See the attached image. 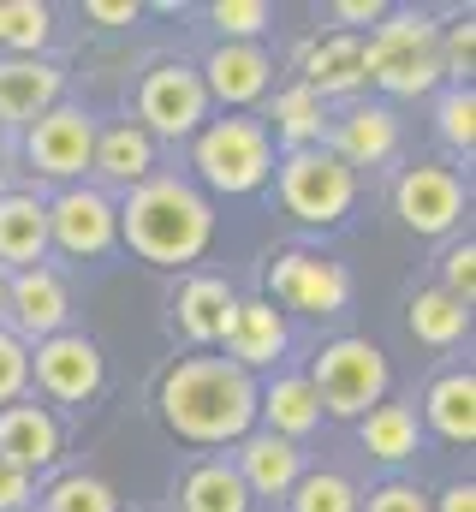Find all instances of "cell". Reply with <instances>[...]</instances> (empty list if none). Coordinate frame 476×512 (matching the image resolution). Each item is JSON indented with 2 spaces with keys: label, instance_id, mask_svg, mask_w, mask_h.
Segmentation results:
<instances>
[{
  "label": "cell",
  "instance_id": "1",
  "mask_svg": "<svg viewBox=\"0 0 476 512\" xmlns=\"http://www.w3.org/2000/svg\"><path fill=\"white\" fill-rule=\"evenodd\" d=\"M161 417L173 423V435L185 441H238L256 417V387L250 370H238L233 358H191L161 382Z\"/></svg>",
  "mask_w": 476,
  "mask_h": 512
},
{
  "label": "cell",
  "instance_id": "2",
  "mask_svg": "<svg viewBox=\"0 0 476 512\" xmlns=\"http://www.w3.org/2000/svg\"><path fill=\"white\" fill-rule=\"evenodd\" d=\"M114 221H119V233H125V245L143 262H161V268L197 262L203 245H209V233H215L209 203L185 179H143Z\"/></svg>",
  "mask_w": 476,
  "mask_h": 512
},
{
  "label": "cell",
  "instance_id": "3",
  "mask_svg": "<svg viewBox=\"0 0 476 512\" xmlns=\"http://www.w3.org/2000/svg\"><path fill=\"white\" fill-rule=\"evenodd\" d=\"M441 72H447V60H441V30H435L429 18H417V12L387 18V24L375 30V42L363 48V78H375V84L393 90V96H423V90L441 84Z\"/></svg>",
  "mask_w": 476,
  "mask_h": 512
},
{
  "label": "cell",
  "instance_id": "4",
  "mask_svg": "<svg viewBox=\"0 0 476 512\" xmlns=\"http://www.w3.org/2000/svg\"><path fill=\"white\" fill-rule=\"evenodd\" d=\"M280 197H286V209L298 221L328 227V221H340L352 209L357 179L334 149H292V161L280 167Z\"/></svg>",
  "mask_w": 476,
  "mask_h": 512
},
{
  "label": "cell",
  "instance_id": "5",
  "mask_svg": "<svg viewBox=\"0 0 476 512\" xmlns=\"http://www.w3.org/2000/svg\"><path fill=\"white\" fill-rule=\"evenodd\" d=\"M316 405H328L334 417H363L381 393H387V358L369 340H334L316 358Z\"/></svg>",
  "mask_w": 476,
  "mask_h": 512
},
{
  "label": "cell",
  "instance_id": "6",
  "mask_svg": "<svg viewBox=\"0 0 476 512\" xmlns=\"http://www.w3.org/2000/svg\"><path fill=\"white\" fill-rule=\"evenodd\" d=\"M268 167H274L268 161V131L256 120H221V126H209L197 137V173L227 197L256 191L268 179Z\"/></svg>",
  "mask_w": 476,
  "mask_h": 512
},
{
  "label": "cell",
  "instance_id": "7",
  "mask_svg": "<svg viewBox=\"0 0 476 512\" xmlns=\"http://www.w3.org/2000/svg\"><path fill=\"white\" fill-rule=\"evenodd\" d=\"M137 108H143V120H149L155 131H167V137H185V131L203 126L209 90H203V78H197L191 66H155V72L143 78V96H137Z\"/></svg>",
  "mask_w": 476,
  "mask_h": 512
},
{
  "label": "cell",
  "instance_id": "8",
  "mask_svg": "<svg viewBox=\"0 0 476 512\" xmlns=\"http://www.w3.org/2000/svg\"><path fill=\"white\" fill-rule=\"evenodd\" d=\"M346 292H352V280H346L340 262H322V256H304V251L274 262V298L304 310V316H334L346 304Z\"/></svg>",
  "mask_w": 476,
  "mask_h": 512
},
{
  "label": "cell",
  "instance_id": "9",
  "mask_svg": "<svg viewBox=\"0 0 476 512\" xmlns=\"http://www.w3.org/2000/svg\"><path fill=\"white\" fill-rule=\"evenodd\" d=\"M90 155H96V126H90L78 108H48V114L30 126V161H36V173H48V179L84 173Z\"/></svg>",
  "mask_w": 476,
  "mask_h": 512
},
{
  "label": "cell",
  "instance_id": "10",
  "mask_svg": "<svg viewBox=\"0 0 476 512\" xmlns=\"http://www.w3.org/2000/svg\"><path fill=\"white\" fill-rule=\"evenodd\" d=\"M465 209V185L447 167H411L399 179V215L411 233H447Z\"/></svg>",
  "mask_w": 476,
  "mask_h": 512
},
{
  "label": "cell",
  "instance_id": "11",
  "mask_svg": "<svg viewBox=\"0 0 476 512\" xmlns=\"http://www.w3.org/2000/svg\"><path fill=\"white\" fill-rule=\"evenodd\" d=\"M114 233H119V221L102 191H66L48 209V239H60L72 256H102L114 245Z\"/></svg>",
  "mask_w": 476,
  "mask_h": 512
},
{
  "label": "cell",
  "instance_id": "12",
  "mask_svg": "<svg viewBox=\"0 0 476 512\" xmlns=\"http://www.w3.org/2000/svg\"><path fill=\"white\" fill-rule=\"evenodd\" d=\"M36 382L54 399H90L102 387V352L90 340H78V334H54L36 352Z\"/></svg>",
  "mask_w": 476,
  "mask_h": 512
},
{
  "label": "cell",
  "instance_id": "13",
  "mask_svg": "<svg viewBox=\"0 0 476 512\" xmlns=\"http://www.w3.org/2000/svg\"><path fill=\"white\" fill-rule=\"evenodd\" d=\"M60 453V429H54V417L42 411V405H12L6 417H0V459L6 465H18L24 477L36 471V465H48Z\"/></svg>",
  "mask_w": 476,
  "mask_h": 512
},
{
  "label": "cell",
  "instance_id": "14",
  "mask_svg": "<svg viewBox=\"0 0 476 512\" xmlns=\"http://www.w3.org/2000/svg\"><path fill=\"white\" fill-rule=\"evenodd\" d=\"M6 310L18 316L24 334H54L66 322V286H60V274L24 268L18 280H6Z\"/></svg>",
  "mask_w": 476,
  "mask_h": 512
},
{
  "label": "cell",
  "instance_id": "15",
  "mask_svg": "<svg viewBox=\"0 0 476 512\" xmlns=\"http://www.w3.org/2000/svg\"><path fill=\"white\" fill-rule=\"evenodd\" d=\"M60 96V72L42 60H6L0 66V120H42Z\"/></svg>",
  "mask_w": 476,
  "mask_h": 512
},
{
  "label": "cell",
  "instance_id": "16",
  "mask_svg": "<svg viewBox=\"0 0 476 512\" xmlns=\"http://www.w3.org/2000/svg\"><path fill=\"white\" fill-rule=\"evenodd\" d=\"M227 352H233L238 370H250V364H274L280 352H286V322H280V310L274 304H238L233 316V334H227Z\"/></svg>",
  "mask_w": 476,
  "mask_h": 512
},
{
  "label": "cell",
  "instance_id": "17",
  "mask_svg": "<svg viewBox=\"0 0 476 512\" xmlns=\"http://www.w3.org/2000/svg\"><path fill=\"white\" fill-rule=\"evenodd\" d=\"M233 316H238V298L227 280H191L185 292H179V328L191 334V340H227L233 334Z\"/></svg>",
  "mask_w": 476,
  "mask_h": 512
},
{
  "label": "cell",
  "instance_id": "18",
  "mask_svg": "<svg viewBox=\"0 0 476 512\" xmlns=\"http://www.w3.org/2000/svg\"><path fill=\"white\" fill-rule=\"evenodd\" d=\"M357 84H363V42H357V36H328V42L310 48V60H304V90H316V96H346Z\"/></svg>",
  "mask_w": 476,
  "mask_h": 512
},
{
  "label": "cell",
  "instance_id": "19",
  "mask_svg": "<svg viewBox=\"0 0 476 512\" xmlns=\"http://www.w3.org/2000/svg\"><path fill=\"white\" fill-rule=\"evenodd\" d=\"M203 90H215L221 102H256V96L268 90V54L250 48V42H227V48L209 60V84H203Z\"/></svg>",
  "mask_w": 476,
  "mask_h": 512
},
{
  "label": "cell",
  "instance_id": "20",
  "mask_svg": "<svg viewBox=\"0 0 476 512\" xmlns=\"http://www.w3.org/2000/svg\"><path fill=\"white\" fill-rule=\"evenodd\" d=\"M238 459H244V471H238V483H244V489L286 495V489L298 483V447H292V441H280V435H250Z\"/></svg>",
  "mask_w": 476,
  "mask_h": 512
},
{
  "label": "cell",
  "instance_id": "21",
  "mask_svg": "<svg viewBox=\"0 0 476 512\" xmlns=\"http://www.w3.org/2000/svg\"><path fill=\"white\" fill-rule=\"evenodd\" d=\"M48 245V209L36 197H0V262H36Z\"/></svg>",
  "mask_w": 476,
  "mask_h": 512
},
{
  "label": "cell",
  "instance_id": "22",
  "mask_svg": "<svg viewBox=\"0 0 476 512\" xmlns=\"http://www.w3.org/2000/svg\"><path fill=\"white\" fill-rule=\"evenodd\" d=\"M393 143H399V126H393V114L387 108H352L346 120H340V161L346 167H363V161H381V155H393Z\"/></svg>",
  "mask_w": 476,
  "mask_h": 512
},
{
  "label": "cell",
  "instance_id": "23",
  "mask_svg": "<svg viewBox=\"0 0 476 512\" xmlns=\"http://www.w3.org/2000/svg\"><path fill=\"white\" fill-rule=\"evenodd\" d=\"M429 417H435V429L447 435V441H476V382L471 370H459V376H441V382L429 387Z\"/></svg>",
  "mask_w": 476,
  "mask_h": 512
},
{
  "label": "cell",
  "instance_id": "24",
  "mask_svg": "<svg viewBox=\"0 0 476 512\" xmlns=\"http://www.w3.org/2000/svg\"><path fill=\"white\" fill-rule=\"evenodd\" d=\"M256 411H268V423L280 429V441H286V435H310V429H316V417H322L316 387L304 382V376H280V382L256 399Z\"/></svg>",
  "mask_w": 476,
  "mask_h": 512
},
{
  "label": "cell",
  "instance_id": "25",
  "mask_svg": "<svg viewBox=\"0 0 476 512\" xmlns=\"http://www.w3.org/2000/svg\"><path fill=\"white\" fill-rule=\"evenodd\" d=\"M90 167L108 173V179H149V167H155V143H149V131H137V126H114V131L96 137Z\"/></svg>",
  "mask_w": 476,
  "mask_h": 512
},
{
  "label": "cell",
  "instance_id": "26",
  "mask_svg": "<svg viewBox=\"0 0 476 512\" xmlns=\"http://www.w3.org/2000/svg\"><path fill=\"white\" fill-rule=\"evenodd\" d=\"M185 512H250V489L227 465H197L185 477Z\"/></svg>",
  "mask_w": 476,
  "mask_h": 512
},
{
  "label": "cell",
  "instance_id": "27",
  "mask_svg": "<svg viewBox=\"0 0 476 512\" xmlns=\"http://www.w3.org/2000/svg\"><path fill=\"white\" fill-rule=\"evenodd\" d=\"M465 322H471V310L459 298H447V292H417L411 298V334L423 346H453L465 334Z\"/></svg>",
  "mask_w": 476,
  "mask_h": 512
},
{
  "label": "cell",
  "instance_id": "28",
  "mask_svg": "<svg viewBox=\"0 0 476 512\" xmlns=\"http://www.w3.org/2000/svg\"><path fill=\"white\" fill-rule=\"evenodd\" d=\"M363 447L375 453V459H411L417 453V417L405 411V405H375L369 417H363Z\"/></svg>",
  "mask_w": 476,
  "mask_h": 512
},
{
  "label": "cell",
  "instance_id": "29",
  "mask_svg": "<svg viewBox=\"0 0 476 512\" xmlns=\"http://www.w3.org/2000/svg\"><path fill=\"white\" fill-rule=\"evenodd\" d=\"M274 120H280V131H286L298 149H316V137H322V120H328V114H322V96L298 84V90H286V96L274 102Z\"/></svg>",
  "mask_w": 476,
  "mask_h": 512
},
{
  "label": "cell",
  "instance_id": "30",
  "mask_svg": "<svg viewBox=\"0 0 476 512\" xmlns=\"http://www.w3.org/2000/svg\"><path fill=\"white\" fill-rule=\"evenodd\" d=\"M48 30H54L48 6H36V0H12V6H0V42H12V48L36 54V48L48 42Z\"/></svg>",
  "mask_w": 476,
  "mask_h": 512
},
{
  "label": "cell",
  "instance_id": "31",
  "mask_svg": "<svg viewBox=\"0 0 476 512\" xmlns=\"http://www.w3.org/2000/svg\"><path fill=\"white\" fill-rule=\"evenodd\" d=\"M292 512H357V495L346 477L322 471V477H298L292 483Z\"/></svg>",
  "mask_w": 476,
  "mask_h": 512
},
{
  "label": "cell",
  "instance_id": "32",
  "mask_svg": "<svg viewBox=\"0 0 476 512\" xmlns=\"http://www.w3.org/2000/svg\"><path fill=\"white\" fill-rule=\"evenodd\" d=\"M48 512H114V495L96 477H66V483H54Z\"/></svg>",
  "mask_w": 476,
  "mask_h": 512
},
{
  "label": "cell",
  "instance_id": "33",
  "mask_svg": "<svg viewBox=\"0 0 476 512\" xmlns=\"http://www.w3.org/2000/svg\"><path fill=\"white\" fill-rule=\"evenodd\" d=\"M441 131H447V143H459V149L476 143V96L471 90H453V96L441 102Z\"/></svg>",
  "mask_w": 476,
  "mask_h": 512
},
{
  "label": "cell",
  "instance_id": "34",
  "mask_svg": "<svg viewBox=\"0 0 476 512\" xmlns=\"http://www.w3.org/2000/svg\"><path fill=\"white\" fill-rule=\"evenodd\" d=\"M215 24H221L227 36H250V30L268 24V6H262V0H221V6H215Z\"/></svg>",
  "mask_w": 476,
  "mask_h": 512
},
{
  "label": "cell",
  "instance_id": "35",
  "mask_svg": "<svg viewBox=\"0 0 476 512\" xmlns=\"http://www.w3.org/2000/svg\"><path fill=\"white\" fill-rule=\"evenodd\" d=\"M24 376H30V358H24V346H18L12 334H0V399H18Z\"/></svg>",
  "mask_w": 476,
  "mask_h": 512
},
{
  "label": "cell",
  "instance_id": "36",
  "mask_svg": "<svg viewBox=\"0 0 476 512\" xmlns=\"http://www.w3.org/2000/svg\"><path fill=\"white\" fill-rule=\"evenodd\" d=\"M471 292H476V251L459 245V251L447 256V298H459V304L471 310Z\"/></svg>",
  "mask_w": 476,
  "mask_h": 512
},
{
  "label": "cell",
  "instance_id": "37",
  "mask_svg": "<svg viewBox=\"0 0 476 512\" xmlns=\"http://www.w3.org/2000/svg\"><path fill=\"white\" fill-rule=\"evenodd\" d=\"M369 512H429V501L417 489H405V483H387V489L369 495Z\"/></svg>",
  "mask_w": 476,
  "mask_h": 512
},
{
  "label": "cell",
  "instance_id": "38",
  "mask_svg": "<svg viewBox=\"0 0 476 512\" xmlns=\"http://www.w3.org/2000/svg\"><path fill=\"white\" fill-rule=\"evenodd\" d=\"M24 501H30V477H24L18 465L0 459V512H18Z\"/></svg>",
  "mask_w": 476,
  "mask_h": 512
},
{
  "label": "cell",
  "instance_id": "39",
  "mask_svg": "<svg viewBox=\"0 0 476 512\" xmlns=\"http://www.w3.org/2000/svg\"><path fill=\"white\" fill-rule=\"evenodd\" d=\"M90 18H102V24H125V18H137V6H131V0H96Z\"/></svg>",
  "mask_w": 476,
  "mask_h": 512
},
{
  "label": "cell",
  "instance_id": "40",
  "mask_svg": "<svg viewBox=\"0 0 476 512\" xmlns=\"http://www.w3.org/2000/svg\"><path fill=\"white\" fill-rule=\"evenodd\" d=\"M441 512H476V489L471 483H453V489L441 495Z\"/></svg>",
  "mask_w": 476,
  "mask_h": 512
},
{
  "label": "cell",
  "instance_id": "41",
  "mask_svg": "<svg viewBox=\"0 0 476 512\" xmlns=\"http://www.w3.org/2000/svg\"><path fill=\"white\" fill-rule=\"evenodd\" d=\"M375 12H381L375 0H346V6H340V18H375Z\"/></svg>",
  "mask_w": 476,
  "mask_h": 512
},
{
  "label": "cell",
  "instance_id": "42",
  "mask_svg": "<svg viewBox=\"0 0 476 512\" xmlns=\"http://www.w3.org/2000/svg\"><path fill=\"white\" fill-rule=\"evenodd\" d=\"M0 316H6V274H0Z\"/></svg>",
  "mask_w": 476,
  "mask_h": 512
}]
</instances>
